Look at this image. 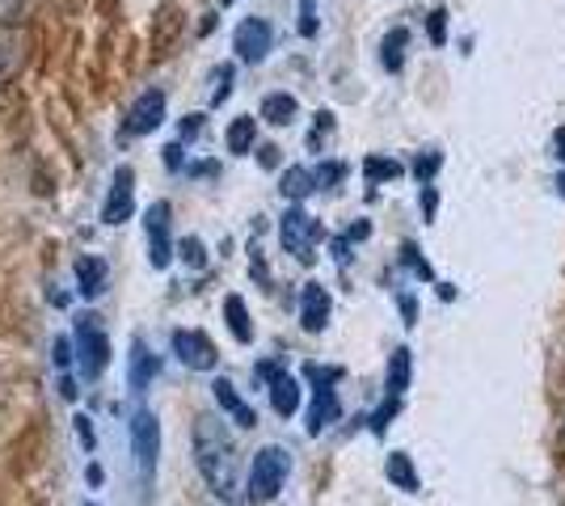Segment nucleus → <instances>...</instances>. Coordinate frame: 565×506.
Returning a JSON list of instances; mask_svg holds the SVG:
<instances>
[{
	"instance_id": "obj_12",
	"label": "nucleus",
	"mask_w": 565,
	"mask_h": 506,
	"mask_svg": "<svg viewBox=\"0 0 565 506\" xmlns=\"http://www.w3.org/2000/svg\"><path fill=\"white\" fill-rule=\"evenodd\" d=\"M72 274H76L81 300H97L106 291V283H110V266H106V258H97V254H81L76 266H72Z\"/></svg>"
},
{
	"instance_id": "obj_50",
	"label": "nucleus",
	"mask_w": 565,
	"mask_h": 506,
	"mask_svg": "<svg viewBox=\"0 0 565 506\" xmlns=\"http://www.w3.org/2000/svg\"><path fill=\"white\" fill-rule=\"evenodd\" d=\"M562 443H565V418H562Z\"/></svg>"
},
{
	"instance_id": "obj_17",
	"label": "nucleus",
	"mask_w": 565,
	"mask_h": 506,
	"mask_svg": "<svg viewBox=\"0 0 565 506\" xmlns=\"http://www.w3.org/2000/svg\"><path fill=\"white\" fill-rule=\"evenodd\" d=\"M317 191V173L308 165H291V169H282V177H279V194L287 198V203H305L308 194Z\"/></svg>"
},
{
	"instance_id": "obj_47",
	"label": "nucleus",
	"mask_w": 565,
	"mask_h": 506,
	"mask_svg": "<svg viewBox=\"0 0 565 506\" xmlns=\"http://www.w3.org/2000/svg\"><path fill=\"white\" fill-rule=\"evenodd\" d=\"M47 295H51V304H55V309H68V291H60L55 283H51Z\"/></svg>"
},
{
	"instance_id": "obj_41",
	"label": "nucleus",
	"mask_w": 565,
	"mask_h": 506,
	"mask_svg": "<svg viewBox=\"0 0 565 506\" xmlns=\"http://www.w3.org/2000/svg\"><path fill=\"white\" fill-rule=\"evenodd\" d=\"M367 237H372V224H367V219H359V224H351V228H347V241H367Z\"/></svg>"
},
{
	"instance_id": "obj_44",
	"label": "nucleus",
	"mask_w": 565,
	"mask_h": 506,
	"mask_svg": "<svg viewBox=\"0 0 565 506\" xmlns=\"http://www.w3.org/2000/svg\"><path fill=\"white\" fill-rule=\"evenodd\" d=\"M435 207H439V194H435V186H426V191H423V212H426V219H435Z\"/></svg>"
},
{
	"instance_id": "obj_49",
	"label": "nucleus",
	"mask_w": 565,
	"mask_h": 506,
	"mask_svg": "<svg viewBox=\"0 0 565 506\" xmlns=\"http://www.w3.org/2000/svg\"><path fill=\"white\" fill-rule=\"evenodd\" d=\"M557 157L565 161V131H557Z\"/></svg>"
},
{
	"instance_id": "obj_10",
	"label": "nucleus",
	"mask_w": 565,
	"mask_h": 506,
	"mask_svg": "<svg viewBox=\"0 0 565 506\" xmlns=\"http://www.w3.org/2000/svg\"><path fill=\"white\" fill-rule=\"evenodd\" d=\"M166 122V94L161 89H148L131 101V110H127V119H122V131L127 136H148V131H157Z\"/></svg>"
},
{
	"instance_id": "obj_13",
	"label": "nucleus",
	"mask_w": 565,
	"mask_h": 506,
	"mask_svg": "<svg viewBox=\"0 0 565 506\" xmlns=\"http://www.w3.org/2000/svg\"><path fill=\"white\" fill-rule=\"evenodd\" d=\"M338 418H342V401H338L333 385H317L312 388V406H308V434H312V439L326 434Z\"/></svg>"
},
{
	"instance_id": "obj_2",
	"label": "nucleus",
	"mask_w": 565,
	"mask_h": 506,
	"mask_svg": "<svg viewBox=\"0 0 565 506\" xmlns=\"http://www.w3.org/2000/svg\"><path fill=\"white\" fill-rule=\"evenodd\" d=\"M291 477V452L279 448V443H266L254 464H249V482H245V503L249 506H266L282 494V485Z\"/></svg>"
},
{
	"instance_id": "obj_31",
	"label": "nucleus",
	"mask_w": 565,
	"mask_h": 506,
	"mask_svg": "<svg viewBox=\"0 0 565 506\" xmlns=\"http://www.w3.org/2000/svg\"><path fill=\"white\" fill-rule=\"evenodd\" d=\"M439 165H444V157H439V152H423V157L414 161V173H418V182H423V186H430V177L439 173Z\"/></svg>"
},
{
	"instance_id": "obj_37",
	"label": "nucleus",
	"mask_w": 565,
	"mask_h": 506,
	"mask_svg": "<svg viewBox=\"0 0 565 506\" xmlns=\"http://www.w3.org/2000/svg\"><path fill=\"white\" fill-rule=\"evenodd\" d=\"M166 169H169V173L186 169V144H182V140H173V144L166 148Z\"/></svg>"
},
{
	"instance_id": "obj_3",
	"label": "nucleus",
	"mask_w": 565,
	"mask_h": 506,
	"mask_svg": "<svg viewBox=\"0 0 565 506\" xmlns=\"http://www.w3.org/2000/svg\"><path fill=\"white\" fill-rule=\"evenodd\" d=\"M72 342H76V363H81V376L85 380H97L110 363V337L102 330V316L97 313H81L76 316V330H72Z\"/></svg>"
},
{
	"instance_id": "obj_39",
	"label": "nucleus",
	"mask_w": 565,
	"mask_h": 506,
	"mask_svg": "<svg viewBox=\"0 0 565 506\" xmlns=\"http://www.w3.org/2000/svg\"><path fill=\"white\" fill-rule=\"evenodd\" d=\"M258 165L262 169H279V148H275V144H258Z\"/></svg>"
},
{
	"instance_id": "obj_20",
	"label": "nucleus",
	"mask_w": 565,
	"mask_h": 506,
	"mask_svg": "<svg viewBox=\"0 0 565 506\" xmlns=\"http://www.w3.org/2000/svg\"><path fill=\"white\" fill-rule=\"evenodd\" d=\"M224 144H228V152H233V157H249V152L258 148V119H249V115L233 119V122H228Z\"/></svg>"
},
{
	"instance_id": "obj_28",
	"label": "nucleus",
	"mask_w": 565,
	"mask_h": 506,
	"mask_svg": "<svg viewBox=\"0 0 565 506\" xmlns=\"http://www.w3.org/2000/svg\"><path fill=\"white\" fill-rule=\"evenodd\" d=\"M333 131V115L330 110H317V122H312V131H308V148L312 152H321V144H326V136Z\"/></svg>"
},
{
	"instance_id": "obj_33",
	"label": "nucleus",
	"mask_w": 565,
	"mask_h": 506,
	"mask_svg": "<svg viewBox=\"0 0 565 506\" xmlns=\"http://www.w3.org/2000/svg\"><path fill=\"white\" fill-rule=\"evenodd\" d=\"M72 431H76V439L85 443V452H94L97 434H94V418H89V413H76V418H72Z\"/></svg>"
},
{
	"instance_id": "obj_22",
	"label": "nucleus",
	"mask_w": 565,
	"mask_h": 506,
	"mask_svg": "<svg viewBox=\"0 0 565 506\" xmlns=\"http://www.w3.org/2000/svg\"><path fill=\"white\" fill-rule=\"evenodd\" d=\"M405 47H409V30H405V25L384 34V43H380V64H384V73H401V68H405Z\"/></svg>"
},
{
	"instance_id": "obj_24",
	"label": "nucleus",
	"mask_w": 565,
	"mask_h": 506,
	"mask_svg": "<svg viewBox=\"0 0 565 506\" xmlns=\"http://www.w3.org/2000/svg\"><path fill=\"white\" fill-rule=\"evenodd\" d=\"M401 173H405V165L393 161V157H367V161H363V177H367V182H393Z\"/></svg>"
},
{
	"instance_id": "obj_38",
	"label": "nucleus",
	"mask_w": 565,
	"mask_h": 506,
	"mask_svg": "<svg viewBox=\"0 0 565 506\" xmlns=\"http://www.w3.org/2000/svg\"><path fill=\"white\" fill-rule=\"evenodd\" d=\"M13 68V34H0V73Z\"/></svg>"
},
{
	"instance_id": "obj_16",
	"label": "nucleus",
	"mask_w": 565,
	"mask_h": 506,
	"mask_svg": "<svg viewBox=\"0 0 565 506\" xmlns=\"http://www.w3.org/2000/svg\"><path fill=\"white\" fill-rule=\"evenodd\" d=\"M266 388H270V406H275V413H279V418H291V413L300 410V380H296L291 372L275 376Z\"/></svg>"
},
{
	"instance_id": "obj_40",
	"label": "nucleus",
	"mask_w": 565,
	"mask_h": 506,
	"mask_svg": "<svg viewBox=\"0 0 565 506\" xmlns=\"http://www.w3.org/2000/svg\"><path fill=\"white\" fill-rule=\"evenodd\" d=\"M190 177H220V165L215 161H199V165H186Z\"/></svg>"
},
{
	"instance_id": "obj_32",
	"label": "nucleus",
	"mask_w": 565,
	"mask_h": 506,
	"mask_svg": "<svg viewBox=\"0 0 565 506\" xmlns=\"http://www.w3.org/2000/svg\"><path fill=\"white\" fill-rule=\"evenodd\" d=\"M317 30H321V22H317V0H300V39H317Z\"/></svg>"
},
{
	"instance_id": "obj_9",
	"label": "nucleus",
	"mask_w": 565,
	"mask_h": 506,
	"mask_svg": "<svg viewBox=\"0 0 565 506\" xmlns=\"http://www.w3.org/2000/svg\"><path fill=\"white\" fill-rule=\"evenodd\" d=\"M233 51L241 64H262L275 51V25L266 22V18H245L233 30Z\"/></svg>"
},
{
	"instance_id": "obj_1",
	"label": "nucleus",
	"mask_w": 565,
	"mask_h": 506,
	"mask_svg": "<svg viewBox=\"0 0 565 506\" xmlns=\"http://www.w3.org/2000/svg\"><path fill=\"white\" fill-rule=\"evenodd\" d=\"M194 469L207 482L215 498L224 503H245V477H241V452L228 427L215 413L194 418Z\"/></svg>"
},
{
	"instance_id": "obj_18",
	"label": "nucleus",
	"mask_w": 565,
	"mask_h": 506,
	"mask_svg": "<svg viewBox=\"0 0 565 506\" xmlns=\"http://www.w3.org/2000/svg\"><path fill=\"white\" fill-rule=\"evenodd\" d=\"M384 477L397 485V489H405V494H418V489H423V477H418L409 452H393V456L384 460Z\"/></svg>"
},
{
	"instance_id": "obj_14",
	"label": "nucleus",
	"mask_w": 565,
	"mask_h": 506,
	"mask_svg": "<svg viewBox=\"0 0 565 506\" xmlns=\"http://www.w3.org/2000/svg\"><path fill=\"white\" fill-rule=\"evenodd\" d=\"M212 392H215V401H220V410L224 413H233V422L241 427V431H254L258 427V413H254V406L236 392V385L233 380H224V376H215V385H212Z\"/></svg>"
},
{
	"instance_id": "obj_23",
	"label": "nucleus",
	"mask_w": 565,
	"mask_h": 506,
	"mask_svg": "<svg viewBox=\"0 0 565 506\" xmlns=\"http://www.w3.org/2000/svg\"><path fill=\"white\" fill-rule=\"evenodd\" d=\"M409 372H414L409 351L397 346V351H393V359H388V392H393V397H405V388H409Z\"/></svg>"
},
{
	"instance_id": "obj_42",
	"label": "nucleus",
	"mask_w": 565,
	"mask_h": 506,
	"mask_svg": "<svg viewBox=\"0 0 565 506\" xmlns=\"http://www.w3.org/2000/svg\"><path fill=\"white\" fill-rule=\"evenodd\" d=\"M333 258H338V266L351 262V241H347V233H342V237H333Z\"/></svg>"
},
{
	"instance_id": "obj_35",
	"label": "nucleus",
	"mask_w": 565,
	"mask_h": 506,
	"mask_svg": "<svg viewBox=\"0 0 565 506\" xmlns=\"http://www.w3.org/2000/svg\"><path fill=\"white\" fill-rule=\"evenodd\" d=\"M426 30H430V43H435V47H444V43H448V13H444V9H435V13H430V22H426Z\"/></svg>"
},
{
	"instance_id": "obj_51",
	"label": "nucleus",
	"mask_w": 565,
	"mask_h": 506,
	"mask_svg": "<svg viewBox=\"0 0 565 506\" xmlns=\"http://www.w3.org/2000/svg\"><path fill=\"white\" fill-rule=\"evenodd\" d=\"M81 506H97V503H81Z\"/></svg>"
},
{
	"instance_id": "obj_7",
	"label": "nucleus",
	"mask_w": 565,
	"mask_h": 506,
	"mask_svg": "<svg viewBox=\"0 0 565 506\" xmlns=\"http://www.w3.org/2000/svg\"><path fill=\"white\" fill-rule=\"evenodd\" d=\"M169 346H173L178 363L190 367V372H215V363H220V351H215V342L203 330H173Z\"/></svg>"
},
{
	"instance_id": "obj_34",
	"label": "nucleus",
	"mask_w": 565,
	"mask_h": 506,
	"mask_svg": "<svg viewBox=\"0 0 565 506\" xmlns=\"http://www.w3.org/2000/svg\"><path fill=\"white\" fill-rule=\"evenodd\" d=\"M401 262L409 266V270H414L418 279H430V262H423V258H418V245H414V241L401 245Z\"/></svg>"
},
{
	"instance_id": "obj_27",
	"label": "nucleus",
	"mask_w": 565,
	"mask_h": 506,
	"mask_svg": "<svg viewBox=\"0 0 565 506\" xmlns=\"http://www.w3.org/2000/svg\"><path fill=\"white\" fill-rule=\"evenodd\" d=\"M178 254H182V262L194 266V270H203V266H207V245L199 241V237H182Z\"/></svg>"
},
{
	"instance_id": "obj_52",
	"label": "nucleus",
	"mask_w": 565,
	"mask_h": 506,
	"mask_svg": "<svg viewBox=\"0 0 565 506\" xmlns=\"http://www.w3.org/2000/svg\"><path fill=\"white\" fill-rule=\"evenodd\" d=\"M562 191H565V177H562Z\"/></svg>"
},
{
	"instance_id": "obj_53",
	"label": "nucleus",
	"mask_w": 565,
	"mask_h": 506,
	"mask_svg": "<svg viewBox=\"0 0 565 506\" xmlns=\"http://www.w3.org/2000/svg\"><path fill=\"white\" fill-rule=\"evenodd\" d=\"M224 4H233V0H224Z\"/></svg>"
},
{
	"instance_id": "obj_21",
	"label": "nucleus",
	"mask_w": 565,
	"mask_h": 506,
	"mask_svg": "<svg viewBox=\"0 0 565 506\" xmlns=\"http://www.w3.org/2000/svg\"><path fill=\"white\" fill-rule=\"evenodd\" d=\"M224 321H228V330L241 346H249L254 342V321H249V309H245V300L241 295H224Z\"/></svg>"
},
{
	"instance_id": "obj_30",
	"label": "nucleus",
	"mask_w": 565,
	"mask_h": 506,
	"mask_svg": "<svg viewBox=\"0 0 565 506\" xmlns=\"http://www.w3.org/2000/svg\"><path fill=\"white\" fill-rule=\"evenodd\" d=\"M397 410H401V397H393V392H388V401H384V406H380V410L372 413V431H376V434L388 431V422L397 418Z\"/></svg>"
},
{
	"instance_id": "obj_29",
	"label": "nucleus",
	"mask_w": 565,
	"mask_h": 506,
	"mask_svg": "<svg viewBox=\"0 0 565 506\" xmlns=\"http://www.w3.org/2000/svg\"><path fill=\"white\" fill-rule=\"evenodd\" d=\"M72 359H76V342H72V337H55V342H51V363H55L60 372H68Z\"/></svg>"
},
{
	"instance_id": "obj_19",
	"label": "nucleus",
	"mask_w": 565,
	"mask_h": 506,
	"mask_svg": "<svg viewBox=\"0 0 565 506\" xmlns=\"http://www.w3.org/2000/svg\"><path fill=\"white\" fill-rule=\"evenodd\" d=\"M296 115H300V101L291 94H266L262 97V110L258 119L270 122V127H287V122H296Z\"/></svg>"
},
{
	"instance_id": "obj_43",
	"label": "nucleus",
	"mask_w": 565,
	"mask_h": 506,
	"mask_svg": "<svg viewBox=\"0 0 565 506\" xmlns=\"http://www.w3.org/2000/svg\"><path fill=\"white\" fill-rule=\"evenodd\" d=\"M401 316H405V325H414V321H418V304H414V295H401Z\"/></svg>"
},
{
	"instance_id": "obj_26",
	"label": "nucleus",
	"mask_w": 565,
	"mask_h": 506,
	"mask_svg": "<svg viewBox=\"0 0 565 506\" xmlns=\"http://www.w3.org/2000/svg\"><path fill=\"white\" fill-rule=\"evenodd\" d=\"M312 173H317V191H333V186L347 177V165H342V161H321Z\"/></svg>"
},
{
	"instance_id": "obj_36",
	"label": "nucleus",
	"mask_w": 565,
	"mask_h": 506,
	"mask_svg": "<svg viewBox=\"0 0 565 506\" xmlns=\"http://www.w3.org/2000/svg\"><path fill=\"white\" fill-rule=\"evenodd\" d=\"M203 127H207V119H203V115H186V119H182V127H178V140H182V144L199 140V136H203Z\"/></svg>"
},
{
	"instance_id": "obj_46",
	"label": "nucleus",
	"mask_w": 565,
	"mask_h": 506,
	"mask_svg": "<svg viewBox=\"0 0 565 506\" xmlns=\"http://www.w3.org/2000/svg\"><path fill=\"white\" fill-rule=\"evenodd\" d=\"M254 279H258V283H270V270H266V262H262L258 249H254Z\"/></svg>"
},
{
	"instance_id": "obj_45",
	"label": "nucleus",
	"mask_w": 565,
	"mask_h": 506,
	"mask_svg": "<svg viewBox=\"0 0 565 506\" xmlns=\"http://www.w3.org/2000/svg\"><path fill=\"white\" fill-rule=\"evenodd\" d=\"M60 397H64V401H76V380H72L68 372L60 376Z\"/></svg>"
},
{
	"instance_id": "obj_6",
	"label": "nucleus",
	"mask_w": 565,
	"mask_h": 506,
	"mask_svg": "<svg viewBox=\"0 0 565 506\" xmlns=\"http://www.w3.org/2000/svg\"><path fill=\"white\" fill-rule=\"evenodd\" d=\"M131 452H136V464H140V477L152 482L157 477V456H161V422L148 406L131 413Z\"/></svg>"
},
{
	"instance_id": "obj_11",
	"label": "nucleus",
	"mask_w": 565,
	"mask_h": 506,
	"mask_svg": "<svg viewBox=\"0 0 565 506\" xmlns=\"http://www.w3.org/2000/svg\"><path fill=\"white\" fill-rule=\"evenodd\" d=\"M330 313H333L330 291L321 288L317 279L305 283V291H300V325H305L308 334H321V330L330 325Z\"/></svg>"
},
{
	"instance_id": "obj_15",
	"label": "nucleus",
	"mask_w": 565,
	"mask_h": 506,
	"mask_svg": "<svg viewBox=\"0 0 565 506\" xmlns=\"http://www.w3.org/2000/svg\"><path fill=\"white\" fill-rule=\"evenodd\" d=\"M157 372H161V359L143 346V337H136V342H131V367H127V385H131V392H143V388L157 380Z\"/></svg>"
},
{
	"instance_id": "obj_4",
	"label": "nucleus",
	"mask_w": 565,
	"mask_h": 506,
	"mask_svg": "<svg viewBox=\"0 0 565 506\" xmlns=\"http://www.w3.org/2000/svg\"><path fill=\"white\" fill-rule=\"evenodd\" d=\"M279 241L296 262L312 266L317 262V241H321V224L308 216L300 203H291L279 219Z\"/></svg>"
},
{
	"instance_id": "obj_8",
	"label": "nucleus",
	"mask_w": 565,
	"mask_h": 506,
	"mask_svg": "<svg viewBox=\"0 0 565 506\" xmlns=\"http://www.w3.org/2000/svg\"><path fill=\"white\" fill-rule=\"evenodd\" d=\"M136 216V169L118 165L115 177H110V191H106V203H102V224H127Z\"/></svg>"
},
{
	"instance_id": "obj_48",
	"label": "nucleus",
	"mask_w": 565,
	"mask_h": 506,
	"mask_svg": "<svg viewBox=\"0 0 565 506\" xmlns=\"http://www.w3.org/2000/svg\"><path fill=\"white\" fill-rule=\"evenodd\" d=\"M85 482H89V485H102V464H89V469H85Z\"/></svg>"
},
{
	"instance_id": "obj_5",
	"label": "nucleus",
	"mask_w": 565,
	"mask_h": 506,
	"mask_svg": "<svg viewBox=\"0 0 565 506\" xmlns=\"http://www.w3.org/2000/svg\"><path fill=\"white\" fill-rule=\"evenodd\" d=\"M143 237H148V262L152 270H169L173 262V207L166 198H157L143 212Z\"/></svg>"
},
{
	"instance_id": "obj_25",
	"label": "nucleus",
	"mask_w": 565,
	"mask_h": 506,
	"mask_svg": "<svg viewBox=\"0 0 565 506\" xmlns=\"http://www.w3.org/2000/svg\"><path fill=\"white\" fill-rule=\"evenodd\" d=\"M233 76H236L233 64H215L212 94H207V101H212V106H224V101H228V94H233Z\"/></svg>"
}]
</instances>
